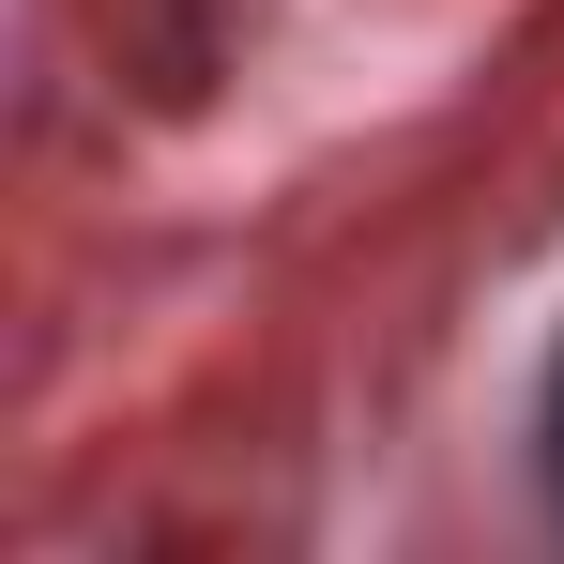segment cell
Wrapping results in <instances>:
<instances>
[{"instance_id":"1","label":"cell","mask_w":564,"mask_h":564,"mask_svg":"<svg viewBox=\"0 0 564 564\" xmlns=\"http://www.w3.org/2000/svg\"><path fill=\"white\" fill-rule=\"evenodd\" d=\"M534 473H550V519H564V336H550V381H534Z\"/></svg>"}]
</instances>
